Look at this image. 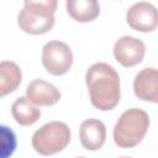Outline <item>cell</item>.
I'll return each mask as SVG.
<instances>
[{
  "label": "cell",
  "instance_id": "4fadbf2b",
  "mask_svg": "<svg viewBox=\"0 0 158 158\" xmlns=\"http://www.w3.org/2000/svg\"><path fill=\"white\" fill-rule=\"evenodd\" d=\"M22 74L19 65L11 60L0 63V95L5 96L15 91L21 84Z\"/></svg>",
  "mask_w": 158,
  "mask_h": 158
},
{
  "label": "cell",
  "instance_id": "5bb4252c",
  "mask_svg": "<svg viewBox=\"0 0 158 158\" xmlns=\"http://www.w3.org/2000/svg\"><path fill=\"white\" fill-rule=\"evenodd\" d=\"M77 158H86V157H77Z\"/></svg>",
  "mask_w": 158,
  "mask_h": 158
},
{
  "label": "cell",
  "instance_id": "5b68a950",
  "mask_svg": "<svg viewBox=\"0 0 158 158\" xmlns=\"http://www.w3.org/2000/svg\"><path fill=\"white\" fill-rule=\"evenodd\" d=\"M42 64L49 74L63 75L72 68V49L62 41H49L42 48Z\"/></svg>",
  "mask_w": 158,
  "mask_h": 158
},
{
  "label": "cell",
  "instance_id": "277c9868",
  "mask_svg": "<svg viewBox=\"0 0 158 158\" xmlns=\"http://www.w3.org/2000/svg\"><path fill=\"white\" fill-rule=\"evenodd\" d=\"M70 142V130L60 121H52L40 127L32 136L33 149L42 156H52L63 151Z\"/></svg>",
  "mask_w": 158,
  "mask_h": 158
},
{
  "label": "cell",
  "instance_id": "9a60e30c",
  "mask_svg": "<svg viewBox=\"0 0 158 158\" xmlns=\"http://www.w3.org/2000/svg\"><path fill=\"white\" fill-rule=\"evenodd\" d=\"M121 158H131V157H121Z\"/></svg>",
  "mask_w": 158,
  "mask_h": 158
},
{
  "label": "cell",
  "instance_id": "7c38bea8",
  "mask_svg": "<svg viewBox=\"0 0 158 158\" xmlns=\"http://www.w3.org/2000/svg\"><path fill=\"white\" fill-rule=\"evenodd\" d=\"M11 114L19 125L31 126L38 121L41 116V110L26 96H20L14 101L11 106Z\"/></svg>",
  "mask_w": 158,
  "mask_h": 158
},
{
  "label": "cell",
  "instance_id": "30bf717a",
  "mask_svg": "<svg viewBox=\"0 0 158 158\" xmlns=\"http://www.w3.org/2000/svg\"><path fill=\"white\" fill-rule=\"evenodd\" d=\"M81 146L88 151L100 149L106 141V127L98 118H88L81 122L79 128Z\"/></svg>",
  "mask_w": 158,
  "mask_h": 158
},
{
  "label": "cell",
  "instance_id": "3957f363",
  "mask_svg": "<svg viewBox=\"0 0 158 158\" xmlns=\"http://www.w3.org/2000/svg\"><path fill=\"white\" fill-rule=\"evenodd\" d=\"M57 4L56 0L25 1L17 16L19 27L30 35H43L51 31L56 21L54 12Z\"/></svg>",
  "mask_w": 158,
  "mask_h": 158
},
{
  "label": "cell",
  "instance_id": "6da1fadb",
  "mask_svg": "<svg viewBox=\"0 0 158 158\" xmlns=\"http://www.w3.org/2000/svg\"><path fill=\"white\" fill-rule=\"evenodd\" d=\"M90 101L95 109L109 111L116 107L121 98L120 77L107 63L93 64L85 74Z\"/></svg>",
  "mask_w": 158,
  "mask_h": 158
},
{
  "label": "cell",
  "instance_id": "8992f818",
  "mask_svg": "<svg viewBox=\"0 0 158 158\" xmlns=\"http://www.w3.org/2000/svg\"><path fill=\"white\" fill-rule=\"evenodd\" d=\"M126 21L132 30L152 32L158 27V10L151 2H136L127 10Z\"/></svg>",
  "mask_w": 158,
  "mask_h": 158
},
{
  "label": "cell",
  "instance_id": "7a4b0ae2",
  "mask_svg": "<svg viewBox=\"0 0 158 158\" xmlns=\"http://www.w3.org/2000/svg\"><path fill=\"white\" fill-rule=\"evenodd\" d=\"M149 127V116L142 109H128L114 127V141L120 148H133L142 142Z\"/></svg>",
  "mask_w": 158,
  "mask_h": 158
},
{
  "label": "cell",
  "instance_id": "8fae6325",
  "mask_svg": "<svg viewBox=\"0 0 158 158\" xmlns=\"http://www.w3.org/2000/svg\"><path fill=\"white\" fill-rule=\"evenodd\" d=\"M65 7L69 16L78 22H90L100 14V5L95 0H68Z\"/></svg>",
  "mask_w": 158,
  "mask_h": 158
},
{
  "label": "cell",
  "instance_id": "ba28073f",
  "mask_svg": "<svg viewBox=\"0 0 158 158\" xmlns=\"http://www.w3.org/2000/svg\"><path fill=\"white\" fill-rule=\"evenodd\" d=\"M135 95L148 102L158 104V69L144 68L133 80Z\"/></svg>",
  "mask_w": 158,
  "mask_h": 158
},
{
  "label": "cell",
  "instance_id": "9c48e42d",
  "mask_svg": "<svg viewBox=\"0 0 158 158\" xmlns=\"http://www.w3.org/2000/svg\"><path fill=\"white\" fill-rule=\"evenodd\" d=\"M26 98L36 106H52L59 101L60 91L43 79H35L26 88Z\"/></svg>",
  "mask_w": 158,
  "mask_h": 158
},
{
  "label": "cell",
  "instance_id": "52a82bcc",
  "mask_svg": "<svg viewBox=\"0 0 158 158\" xmlns=\"http://www.w3.org/2000/svg\"><path fill=\"white\" fill-rule=\"evenodd\" d=\"M114 57L123 67H135L139 64L146 53L144 43L132 36H123L114 44Z\"/></svg>",
  "mask_w": 158,
  "mask_h": 158
}]
</instances>
